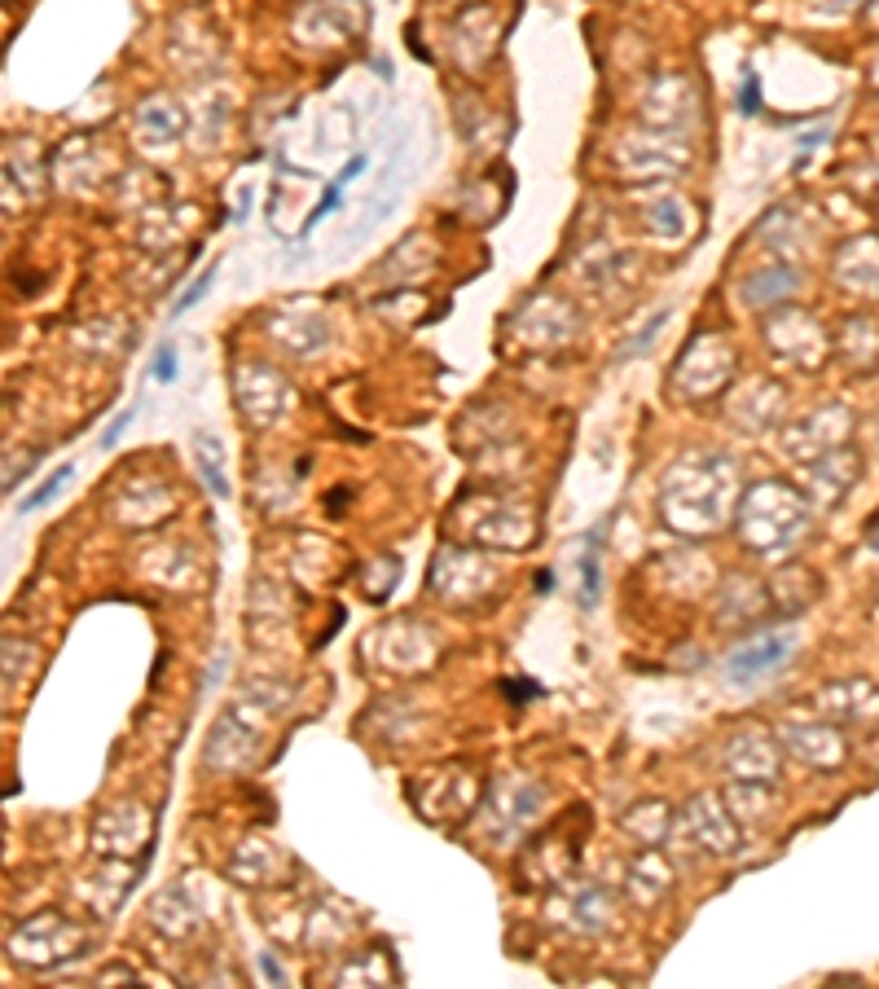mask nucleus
Segmentation results:
<instances>
[{
	"label": "nucleus",
	"instance_id": "nucleus-1",
	"mask_svg": "<svg viewBox=\"0 0 879 989\" xmlns=\"http://www.w3.org/2000/svg\"><path fill=\"white\" fill-rule=\"evenodd\" d=\"M792 646H796V633H757V642L739 646V651L726 659V678L739 682V687H748V682L774 674L783 659L792 655Z\"/></svg>",
	"mask_w": 879,
	"mask_h": 989
},
{
	"label": "nucleus",
	"instance_id": "nucleus-2",
	"mask_svg": "<svg viewBox=\"0 0 879 989\" xmlns=\"http://www.w3.org/2000/svg\"><path fill=\"white\" fill-rule=\"evenodd\" d=\"M822 713H831L835 722H848V726H875L879 722V687L866 682V678H848V682H835L818 695Z\"/></svg>",
	"mask_w": 879,
	"mask_h": 989
},
{
	"label": "nucleus",
	"instance_id": "nucleus-3",
	"mask_svg": "<svg viewBox=\"0 0 879 989\" xmlns=\"http://www.w3.org/2000/svg\"><path fill=\"white\" fill-rule=\"evenodd\" d=\"M783 739H787V748H792L800 761H809V765L835 770V765L844 761V743H840V735L827 730V726H787Z\"/></svg>",
	"mask_w": 879,
	"mask_h": 989
},
{
	"label": "nucleus",
	"instance_id": "nucleus-4",
	"mask_svg": "<svg viewBox=\"0 0 879 989\" xmlns=\"http://www.w3.org/2000/svg\"><path fill=\"white\" fill-rule=\"evenodd\" d=\"M194 453H199V470H203V479L212 484V492H216V498H229V475H225V466H221V440L207 436V431H199V436H194Z\"/></svg>",
	"mask_w": 879,
	"mask_h": 989
},
{
	"label": "nucleus",
	"instance_id": "nucleus-5",
	"mask_svg": "<svg viewBox=\"0 0 879 989\" xmlns=\"http://www.w3.org/2000/svg\"><path fill=\"white\" fill-rule=\"evenodd\" d=\"M67 479H71V466H58V470H54V475H49V479H45V484H40V488L32 492V498H27V502H19V511H23V515H32V511L49 507V502L58 498V492L67 488Z\"/></svg>",
	"mask_w": 879,
	"mask_h": 989
},
{
	"label": "nucleus",
	"instance_id": "nucleus-6",
	"mask_svg": "<svg viewBox=\"0 0 879 989\" xmlns=\"http://www.w3.org/2000/svg\"><path fill=\"white\" fill-rule=\"evenodd\" d=\"M212 277H216V269H207V273H203V277H199V282H194V286H190V290H186L181 299H176V308H171V321H176V317H186V312H190V308H194V303H199V299H203V295L212 290Z\"/></svg>",
	"mask_w": 879,
	"mask_h": 989
},
{
	"label": "nucleus",
	"instance_id": "nucleus-7",
	"mask_svg": "<svg viewBox=\"0 0 879 989\" xmlns=\"http://www.w3.org/2000/svg\"><path fill=\"white\" fill-rule=\"evenodd\" d=\"M338 199H343V186H338V181H334V186H325V190H321V199H317V207H312V212H308V221H304V229H312V225H321V221H325V216H330V212H334V207H338Z\"/></svg>",
	"mask_w": 879,
	"mask_h": 989
},
{
	"label": "nucleus",
	"instance_id": "nucleus-8",
	"mask_svg": "<svg viewBox=\"0 0 879 989\" xmlns=\"http://www.w3.org/2000/svg\"><path fill=\"white\" fill-rule=\"evenodd\" d=\"M132 418H136V405H128L123 414H115V418H110V427H106V436H102V449H115V444H119V436L132 427Z\"/></svg>",
	"mask_w": 879,
	"mask_h": 989
},
{
	"label": "nucleus",
	"instance_id": "nucleus-9",
	"mask_svg": "<svg viewBox=\"0 0 879 989\" xmlns=\"http://www.w3.org/2000/svg\"><path fill=\"white\" fill-rule=\"evenodd\" d=\"M150 374L158 379V383H171L176 379V348H158V357H154V366H150Z\"/></svg>",
	"mask_w": 879,
	"mask_h": 989
},
{
	"label": "nucleus",
	"instance_id": "nucleus-10",
	"mask_svg": "<svg viewBox=\"0 0 879 989\" xmlns=\"http://www.w3.org/2000/svg\"><path fill=\"white\" fill-rule=\"evenodd\" d=\"M585 603L590 607L598 603V559L594 555H585Z\"/></svg>",
	"mask_w": 879,
	"mask_h": 989
},
{
	"label": "nucleus",
	"instance_id": "nucleus-11",
	"mask_svg": "<svg viewBox=\"0 0 879 989\" xmlns=\"http://www.w3.org/2000/svg\"><path fill=\"white\" fill-rule=\"evenodd\" d=\"M739 110H744V115H757V110H761V88H757L752 75L744 80V106H739Z\"/></svg>",
	"mask_w": 879,
	"mask_h": 989
},
{
	"label": "nucleus",
	"instance_id": "nucleus-12",
	"mask_svg": "<svg viewBox=\"0 0 879 989\" xmlns=\"http://www.w3.org/2000/svg\"><path fill=\"white\" fill-rule=\"evenodd\" d=\"M366 168H370V158H366V154H357V158H352V163H347V168L338 172V186H352V181H357V177H361Z\"/></svg>",
	"mask_w": 879,
	"mask_h": 989
},
{
	"label": "nucleus",
	"instance_id": "nucleus-13",
	"mask_svg": "<svg viewBox=\"0 0 879 989\" xmlns=\"http://www.w3.org/2000/svg\"><path fill=\"white\" fill-rule=\"evenodd\" d=\"M822 136H827L822 128H818V132H805V136H800V154H809L813 145H822Z\"/></svg>",
	"mask_w": 879,
	"mask_h": 989
},
{
	"label": "nucleus",
	"instance_id": "nucleus-14",
	"mask_svg": "<svg viewBox=\"0 0 879 989\" xmlns=\"http://www.w3.org/2000/svg\"><path fill=\"white\" fill-rule=\"evenodd\" d=\"M260 967H264V972H269V976H273V980H277V985H282V967H277V963H273V958H269V954H260Z\"/></svg>",
	"mask_w": 879,
	"mask_h": 989
}]
</instances>
